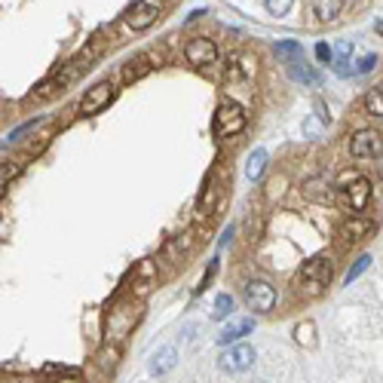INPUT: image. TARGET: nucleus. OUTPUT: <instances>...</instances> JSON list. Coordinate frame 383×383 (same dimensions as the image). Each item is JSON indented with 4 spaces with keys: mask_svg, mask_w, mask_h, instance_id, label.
<instances>
[{
    "mask_svg": "<svg viewBox=\"0 0 383 383\" xmlns=\"http://www.w3.org/2000/svg\"><path fill=\"white\" fill-rule=\"evenodd\" d=\"M138 316H141V306L132 304V297H129V301H120L117 306H110V313H108V319H105V337H108V344H120V340L132 331L135 322H138Z\"/></svg>",
    "mask_w": 383,
    "mask_h": 383,
    "instance_id": "f257e3e1",
    "label": "nucleus"
},
{
    "mask_svg": "<svg viewBox=\"0 0 383 383\" xmlns=\"http://www.w3.org/2000/svg\"><path fill=\"white\" fill-rule=\"evenodd\" d=\"M331 273H335V267H331V261L328 258H313V261H306L304 264V270H301V288L306 294H322L325 292V285L331 283Z\"/></svg>",
    "mask_w": 383,
    "mask_h": 383,
    "instance_id": "f03ea898",
    "label": "nucleus"
},
{
    "mask_svg": "<svg viewBox=\"0 0 383 383\" xmlns=\"http://www.w3.org/2000/svg\"><path fill=\"white\" fill-rule=\"evenodd\" d=\"M212 129H215V138H233V135H240L245 129V110L236 105V101H224V105L215 110Z\"/></svg>",
    "mask_w": 383,
    "mask_h": 383,
    "instance_id": "7ed1b4c3",
    "label": "nucleus"
},
{
    "mask_svg": "<svg viewBox=\"0 0 383 383\" xmlns=\"http://www.w3.org/2000/svg\"><path fill=\"white\" fill-rule=\"evenodd\" d=\"M242 301L254 313H270L276 304V292H273V285L264 283V279H252V283L242 288Z\"/></svg>",
    "mask_w": 383,
    "mask_h": 383,
    "instance_id": "20e7f679",
    "label": "nucleus"
},
{
    "mask_svg": "<svg viewBox=\"0 0 383 383\" xmlns=\"http://www.w3.org/2000/svg\"><path fill=\"white\" fill-rule=\"evenodd\" d=\"M184 58H187V62H190L193 67H209V65H215V62H218V46H215V40H209V37H193V40H187Z\"/></svg>",
    "mask_w": 383,
    "mask_h": 383,
    "instance_id": "39448f33",
    "label": "nucleus"
},
{
    "mask_svg": "<svg viewBox=\"0 0 383 383\" xmlns=\"http://www.w3.org/2000/svg\"><path fill=\"white\" fill-rule=\"evenodd\" d=\"M157 15H160V0H135L126 10V25L132 31H144L157 22Z\"/></svg>",
    "mask_w": 383,
    "mask_h": 383,
    "instance_id": "423d86ee",
    "label": "nucleus"
},
{
    "mask_svg": "<svg viewBox=\"0 0 383 383\" xmlns=\"http://www.w3.org/2000/svg\"><path fill=\"white\" fill-rule=\"evenodd\" d=\"M221 197H224V175H221V172H212L209 181H206V190H202V197H200V206H197L200 218L215 215Z\"/></svg>",
    "mask_w": 383,
    "mask_h": 383,
    "instance_id": "0eeeda50",
    "label": "nucleus"
},
{
    "mask_svg": "<svg viewBox=\"0 0 383 383\" xmlns=\"http://www.w3.org/2000/svg\"><path fill=\"white\" fill-rule=\"evenodd\" d=\"M110 101H114V86L105 80V83H96V86L83 96L80 110H83V117H92V114H98L101 108H108Z\"/></svg>",
    "mask_w": 383,
    "mask_h": 383,
    "instance_id": "6e6552de",
    "label": "nucleus"
},
{
    "mask_svg": "<svg viewBox=\"0 0 383 383\" xmlns=\"http://www.w3.org/2000/svg\"><path fill=\"white\" fill-rule=\"evenodd\" d=\"M350 153L356 160H380V135L365 129L359 135H353L350 141Z\"/></svg>",
    "mask_w": 383,
    "mask_h": 383,
    "instance_id": "1a4fd4ad",
    "label": "nucleus"
},
{
    "mask_svg": "<svg viewBox=\"0 0 383 383\" xmlns=\"http://www.w3.org/2000/svg\"><path fill=\"white\" fill-rule=\"evenodd\" d=\"M252 362H254V350L249 344H240V346H230V350L221 356L218 365L224 371L230 374H236V371H245V368H252Z\"/></svg>",
    "mask_w": 383,
    "mask_h": 383,
    "instance_id": "9d476101",
    "label": "nucleus"
},
{
    "mask_svg": "<svg viewBox=\"0 0 383 383\" xmlns=\"http://www.w3.org/2000/svg\"><path fill=\"white\" fill-rule=\"evenodd\" d=\"M153 71V56L148 53H141V56H132L129 62L123 65V83H135V80H141V77H148Z\"/></svg>",
    "mask_w": 383,
    "mask_h": 383,
    "instance_id": "9b49d317",
    "label": "nucleus"
},
{
    "mask_svg": "<svg viewBox=\"0 0 383 383\" xmlns=\"http://www.w3.org/2000/svg\"><path fill=\"white\" fill-rule=\"evenodd\" d=\"M346 197H350V206L356 212H362L371 200V181H365V178H353V181L346 184Z\"/></svg>",
    "mask_w": 383,
    "mask_h": 383,
    "instance_id": "f8f14e48",
    "label": "nucleus"
},
{
    "mask_svg": "<svg viewBox=\"0 0 383 383\" xmlns=\"http://www.w3.org/2000/svg\"><path fill=\"white\" fill-rule=\"evenodd\" d=\"M153 283H157V267H153V261H141L138 264V270H135V288H132V292H135V297H144V294H148V288L153 285Z\"/></svg>",
    "mask_w": 383,
    "mask_h": 383,
    "instance_id": "ddd939ff",
    "label": "nucleus"
},
{
    "mask_svg": "<svg viewBox=\"0 0 383 383\" xmlns=\"http://www.w3.org/2000/svg\"><path fill=\"white\" fill-rule=\"evenodd\" d=\"M371 221L368 218H350V221H344V227H340V236H344V242H359L362 236H368L371 233Z\"/></svg>",
    "mask_w": 383,
    "mask_h": 383,
    "instance_id": "4468645a",
    "label": "nucleus"
},
{
    "mask_svg": "<svg viewBox=\"0 0 383 383\" xmlns=\"http://www.w3.org/2000/svg\"><path fill=\"white\" fill-rule=\"evenodd\" d=\"M285 71H288V77H292V80H297V83H316V80H319V74L313 71L310 65H306V58L288 62V65H285Z\"/></svg>",
    "mask_w": 383,
    "mask_h": 383,
    "instance_id": "2eb2a0df",
    "label": "nucleus"
},
{
    "mask_svg": "<svg viewBox=\"0 0 383 383\" xmlns=\"http://www.w3.org/2000/svg\"><path fill=\"white\" fill-rule=\"evenodd\" d=\"M350 53H353V46L346 44V40L331 49V58H335V74L337 77H350Z\"/></svg>",
    "mask_w": 383,
    "mask_h": 383,
    "instance_id": "dca6fc26",
    "label": "nucleus"
},
{
    "mask_svg": "<svg viewBox=\"0 0 383 383\" xmlns=\"http://www.w3.org/2000/svg\"><path fill=\"white\" fill-rule=\"evenodd\" d=\"M175 362H178V350L175 346H163L157 356H153V374H166V371H172L175 368Z\"/></svg>",
    "mask_w": 383,
    "mask_h": 383,
    "instance_id": "f3484780",
    "label": "nucleus"
},
{
    "mask_svg": "<svg viewBox=\"0 0 383 383\" xmlns=\"http://www.w3.org/2000/svg\"><path fill=\"white\" fill-rule=\"evenodd\" d=\"M19 175H22V160H6V163H0V193H6V187Z\"/></svg>",
    "mask_w": 383,
    "mask_h": 383,
    "instance_id": "a211bd4d",
    "label": "nucleus"
},
{
    "mask_svg": "<svg viewBox=\"0 0 383 383\" xmlns=\"http://www.w3.org/2000/svg\"><path fill=\"white\" fill-rule=\"evenodd\" d=\"M310 6H313V15H319L322 22L337 19L340 13V0H310Z\"/></svg>",
    "mask_w": 383,
    "mask_h": 383,
    "instance_id": "6ab92c4d",
    "label": "nucleus"
},
{
    "mask_svg": "<svg viewBox=\"0 0 383 383\" xmlns=\"http://www.w3.org/2000/svg\"><path fill=\"white\" fill-rule=\"evenodd\" d=\"M252 331V319H240V322H233V325H227L224 331L218 335V340L221 344H230V340H240V337H245Z\"/></svg>",
    "mask_w": 383,
    "mask_h": 383,
    "instance_id": "aec40b11",
    "label": "nucleus"
},
{
    "mask_svg": "<svg viewBox=\"0 0 383 383\" xmlns=\"http://www.w3.org/2000/svg\"><path fill=\"white\" fill-rule=\"evenodd\" d=\"M264 169H267V150L258 148V150H254L252 157H249V166H245V175H249L252 181H258V178L264 175Z\"/></svg>",
    "mask_w": 383,
    "mask_h": 383,
    "instance_id": "412c9836",
    "label": "nucleus"
},
{
    "mask_svg": "<svg viewBox=\"0 0 383 383\" xmlns=\"http://www.w3.org/2000/svg\"><path fill=\"white\" fill-rule=\"evenodd\" d=\"M254 67H258V62H254L252 56H236L233 65H230V77H242V80H249V77L254 74Z\"/></svg>",
    "mask_w": 383,
    "mask_h": 383,
    "instance_id": "4be33fe9",
    "label": "nucleus"
},
{
    "mask_svg": "<svg viewBox=\"0 0 383 383\" xmlns=\"http://www.w3.org/2000/svg\"><path fill=\"white\" fill-rule=\"evenodd\" d=\"M276 56L283 58V62H297V58H304V46L301 44H294V40H283V44L276 46Z\"/></svg>",
    "mask_w": 383,
    "mask_h": 383,
    "instance_id": "5701e85b",
    "label": "nucleus"
},
{
    "mask_svg": "<svg viewBox=\"0 0 383 383\" xmlns=\"http://www.w3.org/2000/svg\"><path fill=\"white\" fill-rule=\"evenodd\" d=\"M233 313V294H218L215 297V306H212V319H227Z\"/></svg>",
    "mask_w": 383,
    "mask_h": 383,
    "instance_id": "b1692460",
    "label": "nucleus"
},
{
    "mask_svg": "<svg viewBox=\"0 0 383 383\" xmlns=\"http://www.w3.org/2000/svg\"><path fill=\"white\" fill-rule=\"evenodd\" d=\"M294 340L301 346H313L316 344V325H313V322H301V325H294Z\"/></svg>",
    "mask_w": 383,
    "mask_h": 383,
    "instance_id": "393cba45",
    "label": "nucleus"
},
{
    "mask_svg": "<svg viewBox=\"0 0 383 383\" xmlns=\"http://www.w3.org/2000/svg\"><path fill=\"white\" fill-rule=\"evenodd\" d=\"M365 114L368 117H380L383 114V96H380V89H368V96H365Z\"/></svg>",
    "mask_w": 383,
    "mask_h": 383,
    "instance_id": "a878e982",
    "label": "nucleus"
},
{
    "mask_svg": "<svg viewBox=\"0 0 383 383\" xmlns=\"http://www.w3.org/2000/svg\"><path fill=\"white\" fill-rule=\"evenodd\" d=\"M117 359H120V350H117V344H108L105 350L98 353V365H101V368H114Z\"/></svg>",
    "mask_w": 383,
    "mask_h": 383,
    "instance_id": "bb28decb",
    "label": "nucleus"
},
{
    "mask_svg": "<svg viewBox=\"0 0 383 383\" xmlns=\"http://www.w3.org/2000/svg\"><path fill=\"white\" fill-rule=\"evenodd\" d=\"M292 4H294V0H264L267 13H273V15H285L288 10H292Z\"/></svg>",
    "mask_w": 383,
    "mask_h": 383,
    "instance_id": "cd10ccee",
    "label": "nucleus"
},
{
    "mask_svg": "<svg viewBox=\"0 0 383 383\" xmlns=\"http://www.w3.org/2000/svg\"><path fill=\"white\" fill-rule=\"evenodd\" d=\"M368 267H371V258H368V254H362V258L356 261V267H350V273H346V285H353V279L362 276Z\"/></svg>",
    "mask_w": 383,
    "mask_h": 383,
    "instance_id": "c85d7f7f",
    "label": "nucleus"
},
{
    "mask_svg": "<svg viewBox=\"0 0 383 383\" xmlns=\"http://www.w3.org/2000/svg\"><path fill=\"white\" fill-rule=\"evenodd\" d=\"M377 65V56H365L362 58V65H359V74H365V71H371V67Z\"/></svg>",
    "mask_w": 383,
    "mask_h": 383,
    "instance_id": "c756f323",
    "label": "nucleus"
},
{
    "mask_svg": "<svg viewBox=\"0 0 383 383\" xmlns=\"http://www.w3.org/2000/svg\"><path fill=\"white\" fill-rule=\"evenodd\" d=\"M316 58H319V62H331V49L325 44H319L316 46Z\"/></svg>",
    "mask_w": 383,
    "mask_h": 383,
    "instance_id": "7c9ffc66",
    "label": "nucleus"
},
{
    "mask_svg": "<svg viewBox=\"0 0 383 383\" xmlns=\"http://www.w3.org/2000/svg\"><path fill=\"white\" fill-rule=\"evenodd\" d=\"M56 383H80V377H77V374H67L65 380H56Z\"/></svg>",
    "mask_w": 383,
    "mask_h": 383,
    "instance_id": "2f4dec72",
    "label": "nucleus"
}]
</instances>
